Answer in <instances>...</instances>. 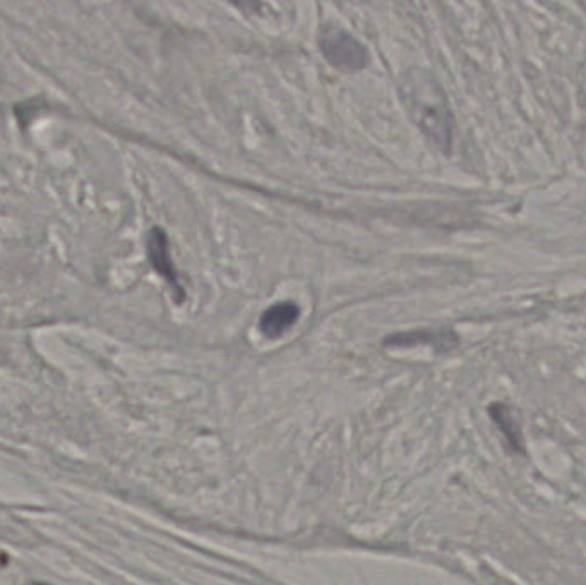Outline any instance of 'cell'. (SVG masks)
<instances>
[{
  "mask_svg": "<svg viewBox=\"0 0 586 585\" xmlns=\"http://www.w3.org/2000/svg\"><path fill=\"white\" fill-rule=\"evenodd\" d=\"M386 347L429 346L437 353H448L458 346V335L451 328H423V330L400 331L385 338Z\"/></svg>",
  "mask_w": 586,
  "mask_h": 585,
  "instance_id": "obj_4",
  "label": "cell"
},
{
  "mask_svg": "<svg viewBox=\"0 0 586 585\" xmlns=\"http://www.w3.org/2000/svg\"><path fill=\"white\" fill-rule=\"evenodd\" d=\"M319 49L332 68L344 72L362 71L369 66L366 47L337 24H325L319 31Z\"/></svg>",
  "mask_w": 586,
  "mask_h": 585,
  "instance_id": "obj_2",
  "label": "cell"
},
{
  "mask_svg": "<svg viewBox=\"0 0 586 585\" xmlns=\"http://www.w3.org/2000/svg\"><path fill=\"white\" fill-rule=\"evenodd\" d=\"M33 585H49V584H46V582H34Z\"/></svg>",
  "mask_w": 586,
  "mask_h": 585,
  "instance_id": "obj_6",
  "label": "cell"
},
{
  "mask_svg": "<svg viewBox=\"0 0 586 585\" xmlns=\"http://www.w3.org/2000/svg\"><path fill=\"white\" fill-rule=\"evenodd\" d=\"M300 319V308L294 300H281L269 306L259 318V330L269 340H277L296 327Z\"/></svg>",
  "mask_w": 586,
  "mask_h": 585,
  "instance_id": "obj_5",
  "label": "cell"
},
{
  "mask_svg": "<svg viewBox=\"0 0 586 585\" xmlns=\"http://www.w3.org/2000/svg\"><path fill=\"white\" fill-rule=\"evenodd\" d=\"M408 116L427 138L443 150L453 141V117L441 87L420 71L407 72L400 83Z\"/></svg>",
  "mask_w": 586,
  "mask_h": 585,
  "instance_id": "obj_1",
  "label": "cell"
},
{
  "mask_svg": "<svg viewBox=\"0 0 586 585\" xmlns=\"http://www.w3.org/2000/svg\"><path fill=\"white\" fill-rule=\"evenodd\" d=\"M148 258H150L155 271H158V275L169 284L170 289H172L173 300H176L177 305H182L183 300H186V290L180 286L179 275H177L176 267H173L169 237H167L165 230L158 229V227H155L148 234Z\"/></svg>",
  "mask_w": 586,
  "mask_h": 585,
  "instance_id": "obj_3",
  "label": "cell"
}]
</instances>
